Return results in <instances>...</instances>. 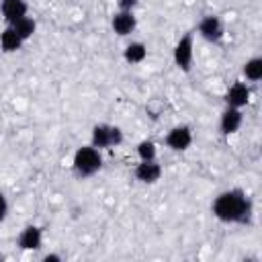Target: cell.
<instances>
[{
	"label": "cell",
	"mask_w": 262,
	"mask_h": 262,
	"mask_svg": "<svg viewBox=\"0 0 262 262\" xmlns=\"http://www.w3.org/2000/svg\"><path fill=\"white\" fill-rule=\"evenodd\" d=\"M211 213L221 223L233 225H248L254 215V207L246 190L242 188H227L219 192L211 203Z\"/></svg>",
	"instance_id": "cell-1"
},
{
	"label": "cell",
	"mask_w": 262,
	"mask_h": 262,
	"mask_svg": "<svg viewBox=\"0 0 262 262\" xmlns=\"http://www.w3.org/2000/svg\"><path fill=\"white\" fill-rule=\"evenodd\" d=\"M102 151L100 149H96L94 145H82V147H78L76 151H74V156H72V168H74V172L80 176V178H90V176H94L96 172H100V168H102Z\"/></svg>",
	"instance_id": "cell-2"
},
{
	"label": "cell",
	"mask_w": 262,
	"mask_h": 262,
	"mask_svg": "<svg viewBox=\"0 0 262 262\" xmlns=\"http://www.w3.org/2000/svg\"><path fill=\"white\" fill-rule=\"evenodd\" d=\"M123 139H125L123 129L117 125H111V123H96L90 133V145H94L100 151L119 147L123 143Z\"/></svg>",
	"instance_id": "cell-3"
},
{
	"label": "cell",
	"mask_w": 262,
	"mask_h": 262,
	"mask_svg": "<svg viewBox=\"0 0 262 262\" xmlns=\"http://www.w3.org/2000/svg\"><path fill=\"white\" fill-rule=\"evenodd\" d=\"M172 57H174V63L180 72L188 74L192 70V63H194V31H188L184 33L176 45H174V51H172Z\"/></svg>",
	"instance_id": "cell-4"
},
{
	"label": "cell",
	"mask_w": 262,
	"mask_h": 262,
	"mask_svg": "<svg viewBox=\"0 0 262 262\" xmlns=\"http://www.w3.org/2000/svg\"><path fill=\"white\" fill-rule=\"evenodd\" d=\"M194 33H199V37L205 39L207 43H221V39L225 37V27L217 14H207L199 20Z\"/></svg>",
	"instance_id": "cell-5"
},
{
	"label": "cell",
	"mask_w": 262,
	"mask_h": 262,
	"mask_svg": "<svg viewBox=\"0 0 262 262\" xmlns=\"http://www.w3.org/2000/svg\"><path fill=\"white\" fill-rule=\"evenodd\" d=\"M192 141H194V135H192V129L188 125H176V127H172L166 133V137H164L166 147L170 151H178V154L186 151L192 145Z\"/></svg>",
	"instance_id": "cell-6"
},
{
	"label": "cell",
	"mask_w": 262,
	"mask_h": 262,
	"mask_svg": "<svg viewBox=\"0 0 262 262\" xmlns=\"http://www.w3.org/2000/svg\"><path fill=\"white\" fill-rule=\"evenodd\" d=\"M164 174L162 164L156 160H139V164L133 168V176L141 184H156Z\"/></svg>",
	"instance_id": "cell-7"
},
{
	"label": "cell",
	"mask_w": 262,
	"mask_h": 262,
	"mask_svg": "<svg viewBox=\"0 0 262 262\" xmlns=\"http://www.w3.org/2000/svg\"><path fill=\"white\" fill-rule=\"evenodd\" d=\"M16 246L23 252H39L43 248V229L39 225H25L16 237Z\"/></svg>",
	"instance_id": "cell-8"
},
{
	"label": "cell",
	"mask_w": 262,
	"mask_h": 262,
	"mask_svg": "<svg viewBox=\"0 0 262 262\" xmlns=\"http://www.w3.org/2000/svg\"><path fill=\"white\" fill-rule=\"evenodd\" d=\"M111 29L117 37H129L137 29V16L133 10H117L111 16Z\"/></svg>",
	"instance_id": "cell-9"
},
{
	"label": "cell",
	"mask_w": 262,
	"mask_h": 262,
	"mask_svg": "<svg viewBox=\"0 0 262 262\" xmlns=\"http://www.w3.org/2000/svg\"><path fill=\"white\" fill-rule=\"evenodd\" d=\"M250 96H252V90L250 86L244 82V80H237L233 82L227 90H225V106H233V108H244L248 102H250Z\"/></svg>",
	"instance_id": "cell-10"
},
{
	"label": "cell",
	"mask_w": 262,
	"mask_h": 262,
	"mask_svg": "<svg viewBox=\"0 0 262 262\" xmlns=\"http://www.w3.org/2000/svg\"><path fill=\"white\" fill-rule=\"evenodd\" d=\"M244 125V111L242 108H233V106H225L219 115V131L223 135H233L242 129Z\"/></svg>",
	"instance_id": "cell-11"
},
{
	"label": "cell",
	"mask_w": 262,
	"mask_h": 262,
	"mask_svg": "<svg viewBox=\"0 0 262 262\" xmlns=\"http://www.w3.org/2000/svg\"><path fill=\"white\" fill-rule=\"evenodd\" d=\"M27 14H29L27 0H0V16L6 25H12Z\"/></svg>",
	"instance_id": "cell-12"
},
{
	"label": "cell",
	"mask_w": 262,
	"mask_h": 262,
	"mask_svg": "<svg viewBox=\"0 0 262 262\" xmlns=\"http://www.w3.org/2000/svg\"><path fill=\"white\" fill-rule=\"evenodd\" d=\"M145 57H147V45L143 41H131L123 49V59L129 66H139L145 61Z\"/></svg>",
	"instance_id": "cell-13"
},
{
	"label": "cell",
	"mask_w": 262,
	"mask_h": 262,
	"mask_svg": "<svg viewBox=\"0 0 262 262\" xmlns=\"http://www.w3.org/2000/svg\"><path fill=\"white\" fill-rule=\"evenodd\" d=\"M23 45H25V41L20 39V35L10 25H6V29L0 33V49L4 53H16V51H20Z\"/></svg>",
	"instance_id": "cell-14"
},
{
	"label": "cell",
	"mask_w": 262,
	"mask_h": 262,
	"mask_svg": "<svg viewBox=\"0 0 262 262\" xmlns=\"http://www.w3.org/2000/svg\"><path fill=\"white\" fill-rule=\"evenodd\" d=\"M242 76H244L248 82H258V80H262V57H260V55H254V57L246 59L244 66H242Z\"/></svg>",
	"instance_id": "cell-15"
},
{
	"label": "cell",
	"mask_w": 262,
	"mask_h": 262,
	"mask_svg": "<svg viewBox=\"0 0 262 262\" xmlns=\"http://www.w3.org/2000/svg\"><path fill=\"white\" fill-rule=\"evenodd\" d=\"M10 27L20 35V39H23L25 43H27V41L37 33V20H35L33 16H29V14H27V16H23V18H18V20H16V23H12Z\"/></svg>",
	"instance_id": "cell-16"
},
{
	"label": "cell",
	"mask_w": 262,
	"mask_h": 262,
	"mask_svg": "<svg viewBox=\"0 0 262 262\" xmlns=\"http://www.w3.org/2000/svg\"><path fill=\"white\" fill-rule=\"evenodd\" d=\"M135 154L139 160H156L158 158V145L154 139H141L135 145Z\"/></svg>",
	"instance_id": "cell-17"
},
{
	"label": "cell",
	"mask_w": 262,
	"mask_h": 262,
	"mask_svg": "<svg viewBox=\"0 0 262 262\" xmlns=\"http://www.w3.org/2000/svg\"><path fill=\"white\" fill-rule=\"evenodd\" d=\"M8 211H10L8 199H6V194H4V192H0V223H4V221H6Z\"/></svg>",
	"instance_id": "cell-18"
},
{
	"label": "cell",
	"mask_w": 262,
	"mask_h": 262,
	"mask_svg": "<svg viewBox=\"0 0 262 262\" xmlns=\"http://www.w3.org/2000/svg\"><path fill=\"white\" fill-rule=\"evenodd\" d=\"M115 4H117V10H133L135 12L139 0H115Z\"/></svg>",
	"instance_id": "cell-19"
},
{
	"label": "cell",
	"mask_w": 262,
	"mask_h": 262,
	"mask_svg": "<svg viewBox=\"0 0 262 262\" xmlns=\"http://www.w3.org/2000/svg\"><path fill=\"white\" fill-rule=\"evenodd\" d=\"M41 260H43V262H61L63 258H61V254H53V252H49V254H45Z\"/></svg>",
	"instance_id": "cell-20"
}]
</instances>
